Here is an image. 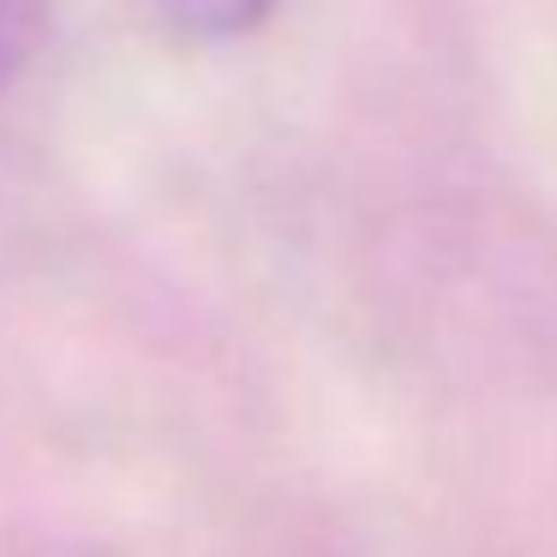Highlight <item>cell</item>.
Instances as JSON below:
<instances>
[{"label": "cell", "mask_w": 557, "mask_h": 557, "mask_svg": "<svg viewBox=\"0 0 557 557\" xmlns=\"http://www.w3.org/2000/svg\"><path fill=\"white\" fill-rule=\"evenodd\" d=\"M162 13L186 37H240L270 13V0H162Z\"/></svg>", "instance_id": "1"}, {"label": "cell", "mask_w": 557, "mask_h": 557, "mask_svg": "<svg viewBox=\"0 0 557 557\" xmlns=\"http://www.w3.org/2000/svg\"><path fill=\"white\" fill-rule=\"evenodd\" d=\"M49 30V0H0V85H13L42 49Z\"/></svg>", "instance_id": "2"}]
</instances>
